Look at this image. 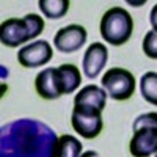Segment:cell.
I'll use <instances>...</instances> for the list:
<instances>
[{
	"mask_svg": "<svg viewBox=\"0 0 157 157\" xmlns=\"http://www.w3.org/2000/svg\"><path fill=\"white\" fill-rule=\"evenodd\" d=\"M52 57H54L52 46L44 39H39V41H35L19 49L17 61L24 68L35 69V68H41L44 64H47L52 60Z\"/></svg>",
	"mask_w": 157,
	"mask_h": 157,
	"instance_id": "6",
	"label": "cell"
},
{
	"mask_svg": "<svg viewBox=\"0 0 157 157\" xmlns=\"http://www.w3.org/2000/svg\"><path fill=\"white\" fill-rule=\"evenodd\" d=\"M54 77L60 96L72 94L82 83L80 71L75 64H61L58 68H54Z\"/></svg>",
	"mask_w": 157,
	"mask_h": 157,
	"instance_id": "10",
	"label": "cell"
},
{
	"mask_svg": "<svg viewBox=\"0 0 157 157\" xmlns=\"http://www.w3.org/2000/svg\"><path fill=\"white\" fill-rule=\"evenodd\" d=\"M140 126H157V112H149V113L137 116L134 121V129Z\"/></svg>",
	"mask_w": 157,
	"mask_h": 157,
	"instance_id": "17",
	"label": "cell"
},
{
	"mask_svg": "<svg viewBox=\"0 0 157 157\" xmlns=\"http://www.w3.org/2000/svg\"><path fill=\"white\" fill-rule=\"evenodd\" d=\"M39 10L47 19H61L69 11V0H39Z\"/></svg>",
	"mask_w": 157,
	"mask_h": 157,
	"instance_id": "14",
	"label": "cell"
},
{
	"mask_svg": "<svg viewBox=\"0 0 157 157\" xmlns=\"http://www.w3.org/2000/svg\"><path fill=\"white\" fill-rule=\"evenodd\" d=\"M149 22H151V25H152V30L157 33V3L152 6V10H151V14H149Z\"/></svg>",
	"mask_w": 157,
	"mask_h": 157,
	"instance_id": "18",
	"label": "cell"
},
{
	"mask_svg": "<svg viewBox=\"0 0 157 157\" xmlns=\"http://www.w3.org/2000/svg\"><path fill=\"white\" fill-rule=\"evenodd\" d=\"M107 96L109 94L104 88L98 85H86L74 96V104H86V105H93L99 110H104Z\"/></svg>",
	"mask_w": 157,
	"mask_h": 157,
	"instance_id": "11",
	"label": "cell"
},
{
	"mask_svg": "<svg viewBox=\"0 0 157 157\" xmlns=\"http://www.w3.org/2000/svg\"><path fill=\"white\" fill-rule=\"evenodd\" d=\"M107 61H109V50L105 44H102V43L90 44L83 55V64H82L83 74L93 80L105 68Z\"/></svg>",
	"mask_w": 157,
	"mask_h": 157,
	"instance_id": "9",
	"label": "cell"
},
{
	"mask_svg": "<svg viewBox=\"0 0 157 157\" xmlns=\"http://www.w3.org/2000/svg\"><path fill=\"white\" fill-rule=\"evenodd\" d=\"M132 157H149L157 152V126H140L134 129L129 143Z\"/></svg>",
	"mask_w": 157,
	"mask_h": 157,
	"instance_id": "8",
	"label": "cell"
},
{
	"mask_svg": "<svg viewBox=\"0 0 157 157\" xmlns=\"http://www.w3.org/2000/svg\"><path fill=\"white\" fill-rule=\"evenodd\" d=\"M102 88L115 101H127L135 93V77L124 68H112L102 75Z\"/></svg>",
	"mask_w": 157,
	"mask_h": 157,
	"instance_id": "5",
	"label": "cell"
},
{
	"mask_svg": "<svg viewBox=\"0 0 157 157\" xmlns=\"http://www.w3.org/2000/svg\"><path fill=\"white\" fill-rule=\"evenodd\" d=\"M143 52H145L146 57L157 60V33L154 30H151L145 35V39H143Z\"/></svg>",
	"mask_w": 157,
	"mask_h": 157,
	"instance_id": "16",
	"label": "cell"
},
{
	"mask_svg": "<svg viewBox=\"0 0 157 157\" xmlns=\"http://www.w3.org/2000/svg\"><path fill=\"white\" fill-rule=\"evenodd\" d=\"M80 157H99V154L96 151H85V152H82Z\"/></svg>",
	"mask_w": 157,
	"mask_h": 157,
	"instance_id": "19",
	"label": "cell"
},
{
	"mask_svg": "<svg viewBox=\"0 0 157 157\" xmlns=\"http://www.w3.org/2000/svg\"><path fill=\"white\" fill-rule=\"evenodd\" d=\"M86 38H88V33L85 27H82L78 24H71L60 29L55 33L54 44L57 50L63 52V54H72V52L82 49V46L86 43Z\"/></svg>",
	"mask_w": 157,
	"mask_h": 157,
	"instance_id": "7",
	"label": "cell"
},
{
	"mask_svg": "<svg viewBox=\"0 0 157 157\" xmlns=\"http://www.w3.org/2000/svg\"><path fill=\"white\" fill-rule=\"evenodd\" d=\"M71 124L80 137L88 140L96 138L102 132V127H104L102 110L93 105H86V104H74Z\"/></svg>",
	"mask_w": 157,
	"mask_h": 157,
	"instance_id": "4",
	"label": "cell"
},
{
	"mask_svg": "<svg viewBox=\"0 0 157 157\" xmlns=\"http://www.w3.org/2000/svg\"><path fill=\"white\" fill-rule=\"evenodd\" d=\"M154 155H155V157H157V152H155V154H154Z\"/></svg>",
	"mask_w": 157,
	"mask_h": 157,
	"instance_id": "20",
	"label": "cell"
},
{
	"mask_svg": "<svg viewBox=\"0 0 157 157\" xmlns=\"http://www.w3.org/2000/svg\"><path fill=\"white\" fill-rule=\"evenodd\" d=\"M140 91L146 102L157 105V72H146L140 78Z\"/></svg>",
	"mask_w": 157,
	"mask_h": 157,
	"instance_id": "15",
	"label": "cell"
},
{
	"mask_svg": "<svg viewBox=\"0 0 157 157\" xmlns=\"http://www.w3.org/2000/svg\"><path fill=\"white\" fill-rule=\"evenodd\" d=\"M44 30V19L38 14H27L24 19L11 17L0 25V41L6 47H19L39 36Z\"/></svg>",
	"mask_w": 157,
	"mask_h": 157,
	"instance_id": "2",
	"label": "cell"
},
{
	"mask_svg": "<svg viewBox=\"0 0 157 157\" xmlns=\"http://www.w3.org/2000/svg\"><path fill=\"white\" fill-rule=\"evenodd\" d=\"M57 135L36 120H16L2 127L0 157H55Z\"/></svg>",
	"mask_w": 157,
	"mask_h": 157,
	"instance_id": "1",
	"label": "cell"
},
{
	"mask_svg": "<svg viewBox=\"0 0 157 157\" xmlns=\"http://www.w3.org/2000/svg\"><path fill=\"white\" fill-rule=\"evenodd\" d=\"M35 90L43 99L52 101V99L60 98L55 77H54V68H47V69H43L41 72H38L35 78Z\"/></svg>",
	"mask_w": 157,
	"mask_h": 157,
	"instance_id": "12",
	"label": "cell"
},
{
	"mask_svg": "<svg viewBox=\"0 0 157 157\" xmlns=\"http://www.w3.org/2000/svg\"><path fill=\"white\" fill-rule=\"evenodd\" d=\"M101 36L107 44L123 46L126 44L134 32V19L129 11L121 6H113L104 13L101 19Z\"/></svg>",
	"mask_w": 157,
	"mask_h": 157,
	"instance_id": "3",
	"label": "cell"
},
{
	"mask_svg": "<svg viewBox=\"0 0 157 157\" xmlns=\"http://www.w3.org/2000/svg\"><path fill=\"white\" fill-rule=\"evenodd\" d=\"M82 143L74 135H61L55 146V157H80Z\"/></svg>",
	"mask_w": 157,
	"mask_h": 157,
	"instance_id": "13",
	"label": "cell"
}]
</instances>
